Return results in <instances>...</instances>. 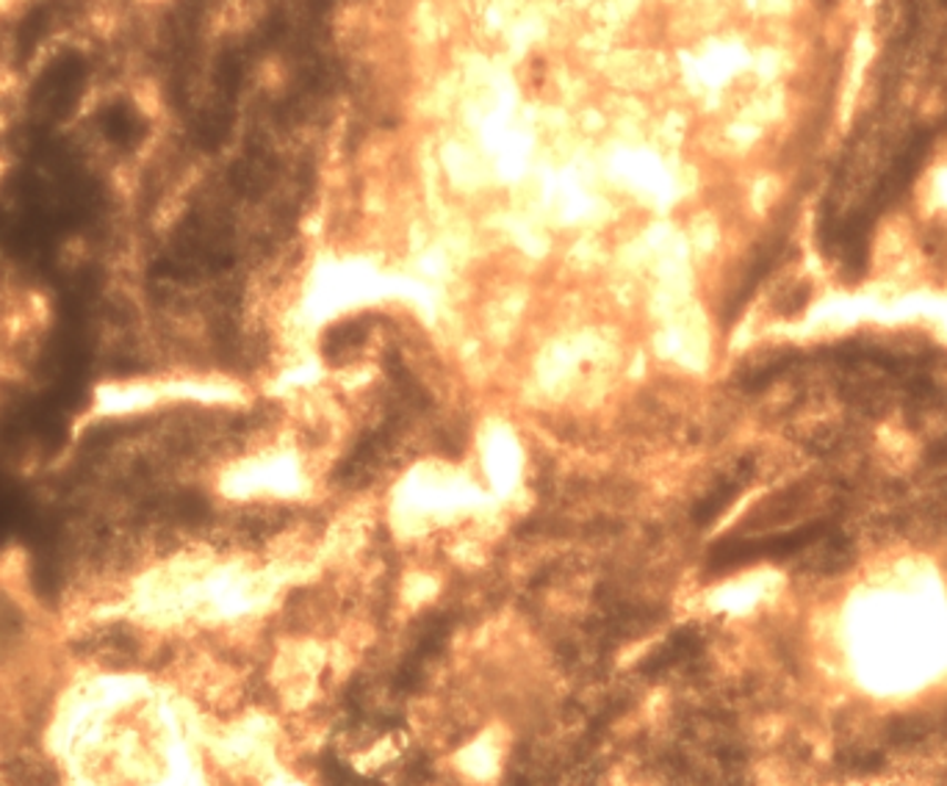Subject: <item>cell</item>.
Wrapping results in <instances>:
<instances>
[{
	"label": "cell",
	"instance_id": "1",
	"mask_svg": "<svg viewBox=\"0 0 947 786\" xmlns=\"http://www.w3.org/2000/svg\"><path fill=\"white\" fill-rule=\"evenodd\" d=\"M742 485H745V479H742V476H734V479H729V482H723V485L714 487V490L709 493V496L696 507L698 524H712V520L718 518V515L723 513V509L729 507L731 501H734L737 493L742 490Z\"/></svg>",
	"mask_w": 947,
	"mask_h": 786
},
{
	"label": "cell",
	"instance_id": "2",
	"mask_svg": "<svg viewBox=\"0 0 947 786\" xmlns=\"http://www.w3.org/2000/svg\"><path fill=\"white\" fill-rule=\"evenodd\" d=\"M363 343V327H336L325 338V354L330 360H347Z\"/></svg>",
	"mask_w": 947,
	"mask_h": 786
}]
</instances>
